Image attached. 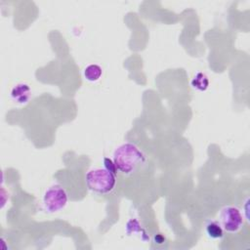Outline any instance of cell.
Segmentation results:
<instances>
[{"instance_id": "obj_1", "label": "cell", "mask_w": 250, "mask_h": 250, "mask_svg": "<svg viewBox=\"0 0 250 250\" xmlns=\"http://www.w3.org/2000/svg\"><path fill=\"white\" fill-rule=\"evenodd\" d=\"M112 160L118 172L131 175L145 164L146 155L135 144L124 143L114 150Z\"/></svg>"}, {"instance_id": "obj_2", "label": "cell", "mask_w": 250, "mask_h": 250, "mask_svg": "<svg viewBox=\"0 0 250 250\" xmlns=\"http://www.w3.org/2000/svg\"><path fill=\"white\" fill-rule=\"evenodd\" d=\"M88 188L97 194L110 193L116 185V174L104 168H93L86 175Z\"/></svg>"}, {"instance_id": "obj_3", "label": "cell", "mask_w": 250, "mask_h": 250, "mask_svg": "<svg viewBox=\"0 0 250 250\" xmlns=\"http://www.w3.org/2000/svg\"><path fill=\"white\" fill-rule=\"evenodd\" d=\"M68 202L65 188L60 185H53L46 189L42 198V205L46 212L56 213L62 210Z\"/></svg>"}, {"instance_id": "obj_4", "label": "cell", "mask_w": 250, "mask_h": 250, "mask_svg": "<svg viewBox=\"0 0 250 250\" xmlns=\"http://www.w3.org/2000/svg\"><path fill=\"white\" fill-rule=\"evenodd\" d=\"M218 222L225 232L233 234L242 229L244 217L239 208L233 205H227L220 210Z\"/></svg>"}, {"instance_id": "obj_5", "label": "cell", "mask_w": 250, "mask_h": 250, "mask_svg": "<svg viewBox=\"0 0 250 250\" xmlns=\"http://www.w3.org/2000/svg\"><path fill=\"white\" fill-rule=\"evenodd\" d=\"M31 97V89L25 83H19L15 85L11 91V98L14 102L24 104H26Z\"/></svg>"}, {"instance_id": "obj_6", "label": "cell", "mask_w": 250, "mask_h": 250, "mask_svg": "<svg viewBox=\"0 0 250 250\" xmlns=\"http://www.w3.org/2000/svg\"><path fill=\"white\" fill-rule=\"evenodd\" d=\"M205 232L211 239H222L224 237V229L220 223L216 220H208L205 223Z\"/></svg>"}, {"instance_id": "obj_7", "label": "cell", "mask_w": 250, "mask_h": 250, "mask_svg": "<svg viewBox=\"0 0 250 250\" xmlns=\"http://www.w3.org/2000/svg\"><path fill=\"white\" fill-rule=\"evenodd\" d=\"M102 73H103L102 67L96 63L89 64L84 69V77L86 78V80H88L90 82L98 81L100 79V77L102 76Z\"/></svg>"}, {"instance_id": "obj_8", "label": "cell", "mask_w": 250, "mask_h": 250, "mask_svg": "<svg viewBox=\"0 0 250 250\" xmlns=\"http://www.w3.org/2000/svg\"><path fill=\"white\" fill-rule=\"evenodd\" d=\"M191 86L198 91H205L209 86V79L203 72H197L191 79Z\"/></svg>"}, {"instance_id": "obj_9", "label": "cell", "mask_w": 250, "mask_h": 250, "mask_svg": "<svg viewBox=\"0 0 250 250\" xmlns=\"http://www.w3.org/2000/svg\"><path fill=\"white\" fill-rule=\"evenodd\" d=\"M104 166L105 169H107V170H109L110 172L116 174L117 169H116L115 164H114V162H113L112 159H110V158H108V157H104Z\"/></svg>"}, {"instance_id": "obj_10", "label": "cell", "mask_w": 250, "mask_h": 250, "mask_svg": "<svg viewBox=\"0 0 250 250\" xmlns=\"http://www.w3.org/2000/svg\"><path fill=\"white\" fill-rule=\"evenodd\" d=\"M164 237L163 235H161L160 233H157L156 235H154V241L157 242V243H163L164 242Z\"/></svg>"}]
</instances>
